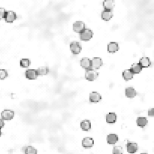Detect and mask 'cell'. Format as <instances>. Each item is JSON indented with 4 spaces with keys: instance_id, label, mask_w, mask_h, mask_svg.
I'll return each mask as SVG.
<instances>
[{
    "instance_id": "6da1fadb",
    "label": "cell",
    "mask_w": 154,
    "mask_h": 154,
    "mask_svg": "<svg viewBox=\"0 0 154 154\" xmlns=\"http://www.w3.org/2000/svg\"><path fill=\"white\" fill-rule=\"evenodd\" d=\"M93 36V33L90 29H85L81 33H80V38L81 41H90Z\"/></svg>"
},
{
    "instance_id": "7a4b0ae2",
    "label": "cell",
    "mask_w": 154,
    "mask_h": 154,
    "mask_svg": "<svg viewBox=\"0 0 154 154\" xmlns=\"http://www.w3.org/2000/svg\"><path fill=\"white\" fill-rule=\"evenodd\" d=\"M98 76V73L96 71L94 70L93 69H88L86 70L85 73V78L87 81H94Z\"/></svg>"
},
{
    "instance_id": "3957f363",
    "label": "cell",
    "mask_w": 154,
    "mask_h": 154,
    "mask_svg": "<svg viewBox=\"0 0 154 154\" xmlns=\"http://www.w3.org/2000/svg\"><path fill=\"white\" fill-rule=\"evenodd\" d=\"M70 50L74 55H78L81 53L82 47L79 42L74 41L70 44Z\"/></svg>"
},
{
    "instance_id": "277c9868",
    "label": "cell",
    "mask_w": 154,
    "mask_h": 154,
    "mask_svg": "<svg viewBox=\"0 0 154 154\" xmlns=\"http://www.w3.org/2000/svg\"><path fill=\"white\" fill-rule=\"evenodd\" d=\"M14 117V111L11 110H4L1 113V118L4 120H11Z\"/></svg>"
},
{
    "instance_id": "5b68a950",
    "label": "cell",
    "mask_w": 154,
    "mask_h": 154,
    "mask_svg": "<svg viewBox=\"0 0 154 154\" xmlns=\"http://www.w3.org/2000/svg\"><path fill=\"white\" fill-rule=\"evenodd\" d=\"M85 29V24L83 21H76L73 24V30L77 33H81Z\"/></svg>"
},
{
    "instance_id": "8992f818",
    "label": "cell",
    "mask_w": 154,
    "mask_h": 154,
    "mask_svg": "<svg viewBox=\"0 0 154 154\" xmlns=\"http://www.w3.org/2000/svg\"><path fill=\"white\" fill-rule=\"evenodd\" d=\"M126 149H127V152L130 154H134L138 150V146L136 143L134 142H128L126 144Z\"/></svg>"
},
{
    "instance_id": "52a82bcc",
    "label": "cell",
    "mask_w": 154,
    "mask_h": 154,
    "mask_svg": "<svg viewBox=\"0 0 154 154\" xmlns=\"http://www.w3.org/2000/svg\"><path fill=\"white\" fill-rule=\"evenodd\" d=\"M81 67L84 68L86 70H88V69H93L92 67V60L90 59L89 58H83L81 60Z\"/></svg>"
},
{
    "instance_id": "ba28073f",
    "label": "cell",
    "mask_w": 154,
    "mask_h": 154,
    "mask_svg": "<svg viewBox=\"0 0 154 154\" xmlns=\"http://www.w3.org/2000/svg\"><path fill=\"white\" fill-rule=\"evenodd\" d=\"M17 19V14L14 11H7L5 16V20L7 23H13Z\"/></svg>"
},
{
    "instance_id": "9c48e42d",
    "label": "cell",
    "mask_w": 154,
    "mask_h": 154,
    "mask_svg": "<svg viewBox=\"0 0 154 154\" xmlns=\"http://www.w3.org/2000/svg\"><path fill=\"white\" fill-rule=\"evenodd\" d=\"M25 76L29 80H36L38 78V75L37 73V70L35 69H28L26 71Z\"/></svg>"
},
{
    "instance_id": "30bf717a",
    "label": "cell",
    "mask_w": 154,
    "mask_h": 154,
    "mask_svg": "<svg viewBox=\"0 0 154 154\" xmlns=\"http://www.w3.org/2000/svg\"><path fill=\"white\" fill-rule=\"evenodd\" d=\"M102 5L104 10L112 11L115 6V2H114V0H104Z\"/></svg>"
},
{
    "instance_id": "8fae6325",
    "label": "cell",
    "mask_w": 154,
    "mask_h": 154,
    "mask_svg": "<svg viewBox=\"0 0 154 154\" xmlns=\"http://www.w3.org/2000/svg\"><path fill=\"white\" fill-rule=\"evenodd\" d=\"M94 140L92 138L87 137L82 140V146L84 148H90L93 146Z\"/></svg>"
},
{
    "instance_id": "7c38bea8",
    "label": "cell",
    "mask_w": 154,
    "mask_h": 154,
    "mask_svg": "<svg viewBox=\"0 0 154 154\" xmlns=\"http://www.w3.org/2000/svg\"><path fill=\"white\" fill-rule=\"evenodd\" d=\"M102 59L100 57H94L92 59V67L93 69H98L102 65Z\"/></svg>"
},
{
    "instance_id": "4fadbf2b",
    "label": "cell",
    "mask_w": 154,
    "mask_h": 154,
    "mask_svg": "<svg viewBox=\"0 0 154 154\" xmlns=\"http://www.w3.org/2000/svg\"><path fill=\"white\" fill-rule=\"evenodd\" d=\"M125 95L127 98H134L137 95V92H136L135 90L133 88V87H127L125 90Z\"/></svg>"
},
{
    "instance_id": "5bb4252c",
    "label": "cell",
    "mask_w": 154,
    "mask_h": 154,
    "mask_svg": "<svg viewBox=\"0 0 154 154\" xmlns=\"http://www.w3.org/2000/svg\"><path fill=\"white\" fill-rule=\"evenodd\" d=\"M101 99V96L97 92H93L90 94V101L93 103H97Z\"/></svg>"
},
{
    "instance_id": "9a60e30c",
    "label": "cell",
    "mask_w": 154,
    "mask_h": 154,
    "mask_svg": "<svg viewBox=\"0 0 154 154\" xmlns=\"http://www.w3.org/2000/svg\"><path fill=\"white\" fill-rule=\"evenodd\" d=\"M119 44L117 42H111L107 45V51L111 53H114L115 52L118 51Z\"/></svg>"
},
{
    "instance_id": "2e32d148",
    "label": "cell",
    "mask_w": 154,
    "mask_h": 154,
    "mask_svg": "<svg viewBox=\"0 0 154 154\" xmlns=\"http://www.w3.org/2000/svg\"><path fill=\"white\" fill-rule=\"evenodd\" d=\"M113 17V13L111 11H108V10H104L101 12V18L104 20V21H109Z\"/></svg>"
},
{
    "instance_id": "e0dca14e",
    "label": "cell",
    "mask_w": 154,
    "mask_h": 154,
    "mask_svg": "<svg viewBox=\"0 0 154 154\" xmlns=\"http://www.w3.org/2000/svg\"><path fill=\"white\" fill-rule=\"evenodd\" d=\"M118 141V136L116 134H110L107 136V142L109 144H115Z\"/></svg>"
},
{
    "instance_id": "ac0fdd59",
    "label": "cell",
    "mask_w": 154,
    "mask_h": 154,
    "mask_svg": "<svg viewBox=\"0 0 154 154\" xmlns=\"http://www.w3.org/2000/svg\"><path fill=\"white\" fill-rule=\"evenodd\" d=\"M117 121V114L115 113L111 112L106 115V122L107 123H114Z\"/></svg>"
},
{
    "instance_id": "d6986e66",
    "label": "cell",
    "mask_w": 154,
    "mask_h": 154,
    "mask_svg": "<svg viewBox=\"0 0 154 154\" xmlns=\"http://www.w3.org/2000/svg\"><path fill=\"white\" fill-rule=\"evenodd\" d=\"M134 77V74L131 71V69H126V70L123 71V79L126 81H130Z\"/></svg>"
},
{
    "instance_id": "ffe728a7",
    "label": "cell",
    "mask_w": 154,
    "mask_h": 154,
    "mask_svg": "<svg viewBox=\"0 0 154 154\" xmlns=\"http://www.w3.org/2000/svg\"><path fill=\"white\" fill-rule=\"evenodd\" d=\"M147 120L146 117H138L137 120H136V123H137L138 126L141 128H144L147 125Z\"/></svg>"
},
{
    "instance_id": "44dd1931",
    "label": "cell",
    "mask_w": 154,
    "mask_h": 154,
    "mask_svg": "<svg viewBox=\"0 0 154 154\" xmlns=\"http://www.w3.org/2000/svg\"><path fill=\"white\" fill-rule=\"evenodd\" d=\"M142 66L140 65V63H135L132 65V67H131V71L133 72V74H139L142 70Z\"/></svg>"
},
{
    "instance_id": "7402d4cb",
    "label": "cell",
    "mask_w": 154,
    "mask_h": 154,
    "mask_svg": "<svg viewBox=\"0 0 154 154\" xmlns=\"http://www.w3.org/2000/svg\"><path fill=\"white\" fill-rule=\"evenodd\" d=\"M81 128L84 131H89L91 129V123L90 120H83L81 123Z\"/></svg>"
},
{
    "instance_id": "603a6c76",
    "label": "cell",
    "mask_w": 154,
    "mask_h": 154,
    "mask_svg": "<svg viewBox=\"0 0 154 154\" xmlns=\"http://www.w3.org/2000/svg\"><path fill=\"white\" fill-rule=\"evenodd\" d=\"M139 63L142 68H148L151 65V62L148 57H142L139 61Z\"/></svg>"
},
{
    "instance_id": "cb8c5ba5",
    "label": "cell",
    "mask_w": 154,
    "mask_h": 154,
    "mask_svg": "<svg viewBox=\"0 0 154 154\" xmlns=\"http://www.w3.org/2000/svg\"><path fill=\"white\" fill-rule=\"evenodd\" d=\"M49 72V69L47 66H41L37 69V73L38 76H44L47 75Z\"/></svg>"
},
{
    "instance_id": "d4e9b609",
    "label": "cell",
    "mask_w": 154,
    "mask_h": 154,
    "mask_svg": "<svg viewBox=\"0 0 154 154\" xmlns=\"http://www.w3.org/2000/svg\"><path fill=\"white\" fill-rule=\"evenodd\" d=\"M25 154H37V150L32 146H28L24 150Z\"/></svg>"
},
{
    "instance_id": "484cf974",
    "label": "cell",
    "mask_w": 154,
    "mask_h": 154,
    "mask_svg": "<svg viewBox=\"0 0 154 154\" xmlns=\"http://www.w3.org/2000/svg\"><path fill=\"white\" fill-rule=\"evenodd\" d=\"M31 64V62L29 59H22L20 62V65L22 68L29 67Z\"/></svg>"
},
{
    "instance_id": "4316f807",
    "label": "cell",
    "mask_w": 154,
    "mask_h": 154,
    "mask_svg": "<svg viewBox=\"0 0 154 154\" xmlns=\"http://www.w3.org/2000/svg\"><path fill=\"white\" fill-rule=\"evenodd\" d=\"M113 154H123V150L122 148V147L120 146H116L113 148L112 151Z\"/></svg>"
},
{
    "instance_id": "83f0119b",
    "label": "cell",
    "mask_w": 154,
    "mask_h": 154,
    "mask_svg": "<svg viewBox=\"0 0 154 154\" xmlns=\"http://www.w3.org/2000/svg\"><path fill=\"white\" fill-rule=\"evenodd\" d=\"M8 73L5 69H0V80H4L8 78Z\"/></svg>"
},
{
    "instance_id": "f1b7e54d",
    "label": "cell",
    "mask_w": 154,
    "mask_h": 154,
    "mask_svg": "<svg viewBox=\"0 0 154 154\" xmlns=\"http://www.w3.org/2000/svg\"><path fill=\"white\" fill-rule=\"evenodd\" d=\"M7 11H5V8H0V20H2V19H5V14H6Z\"/></svg>"
},
{
    "instance_id": "f546056e",
    "label": "cell",
    "mask_w": 154,
    "mask_h": 154,
    "mask_svg": "<svg viewBox=\"0 0 154 154\" xmlns=\"http://www.w3.org/2000/svg\"><path fill=\"white\" fill-rule=\"evenodd\" d=\"M148 116L151 117H154V108H150L148 111Z\"/></svg>"
},
{
    "instance_id": "4dcf8cb0",
    "label": "cell",
    "mask_w": 154,
    "mask_h": 154,
    "mask_svg": "<svg viewBox=\"0 0 154 154\" xmlns=\"http://www.w3.org/2000/svg\"><path fill=\"white\" fill-rule=\"evenodd\" d=\"M4 121H5V120H2V118L0 119V129H2V128L5 126V122Z\"/></svg>"
},
{
    "instance_id": "1f68e13d",
    "label": "cell",
    "mask_w": 154,
    "mask_h": 154,
    "mask_svg": "<svg viewBox=\"0 0 154 154\" xmlns=\"http://www.w3.org/2000/svg\"><path fill=\"white\" fill-rule=\"evenodd\" d=\"M1 135H2V131L0 129V137H1Z\"/></svg>"
},
{
    "instance_id": "d6a6232c",
    "label": "cell",
    "mask_w": 154,
    "mask_h": 154,
    "mask_svg": "<svg viewBox=\"0 0 154 154\" xmlns=\"http://www.w3.org/2000/svg\"><path fill=\"white\" fill-rule=\"evenodd\" d=\"M141 154H147V153H141Z\"/></svg>"
}]
</instances>
